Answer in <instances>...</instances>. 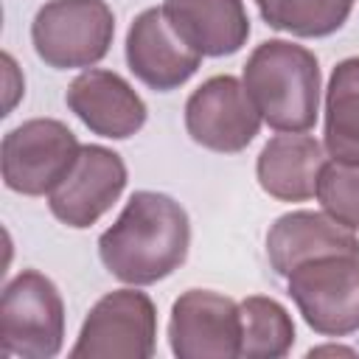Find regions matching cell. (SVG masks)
<instances>
[{
  "label": "cell",
  "mask_w": 359,
  "mask_h": 359,
  "mask_svg": "<svg viewBox=\"0 0 359 359\" xmlns=\"http://www.w3.org/2000/svg\"><path fill=\"white\" fill-rule=\"evenodd\" d=\"M191 222L168 194L135 191L112 227L98 238L101 264L129 286H149L168 278L188 258Z\"/></svg>",
  "instance_id": "cell-1"
},
{
  "label": "cell",
  "mask_w": 359,
  "mask_h": 359,
  "mask_svg": "<svg viewBox=\"0 0 359 359\" xmlns=\"http://www.w3.org/2000/svg\"><path fill=\"white\" fill-rule=\"evenodd\" d=\"M244 90L275 132H309L320 112V62L286 39H266L244 62Z\"/></svg>",
  "instance_id": "cell-2"
},
{
  "label": "cell",
  "mask_w": 359,
  "mask_h": 359,
  "mask_svg": "<svg viewBox=\"0 0 359 359\" xmlns=\"http://www.w3.org/2000/svg\"><path fill=\"white\" fill-rule=\"evenodd\" d=\"M115 14L107 0H50L31 22L36 56L56 70L93 67L112 45Z\"/></svg>",
  "instance_id": "cell-3"
},
{
  "label": "cell",
  "mask_w": 359,
  "mask_h": 359,
  "mask_svg": "<svg viewBox=\"0 0 359 359\" xmlns=\"http://www.w3.org/2000/svg\"><path fill=\"white\" fill-rule=\"evenodd\" d=\"M3 353L50 359L65 342V300L50 278L36 269L17 272L0 297Z\"/></svg>",
  "instance_id": "cell-4"
},
{
  "label": "cell",
  "mask_w": 359,
  "mask_h": 359,
  "mask_svg": "<svg viewBox=\"0 0 359 359\" xmlns=\"http://www.w3.org/2000/svg\"><path fill=\"white\" fill-rule=\"evenodd\" d=\"M286 292L314 334L348 337L359 331V255L311 258L286 275Z\"/></svg>",
  "instance_id": "cell-5"
},
{
  "label": "cell",
  "mask_w": 359,
  "mask_h": 359,
  "mask_svg": "<svg viewBox=\"0 0 359 359\" xmlns=\"http://www.w3.org/2000/svg\"><path fill=\"white\" fill-rule=\"evenodd\" d=\"M79 151V137L62 121L31 118L3 137V182L22 196H45L65 180Z\"/></svg>",
  "instance_id": "cell-6"
},
{
  "label": "cell",
  "mask_w": 359,
  "mask_h": 359,
  "mask_svg": "<svg viewBox=\"0 0 359 359\" xmlns=\"http://www.w3.org/2000/svg\"><path fill=\"white\" fill-rule=\"evenodd\" d=\"M157 351V309L146 292L115 289L84 317L73 359H149Z\"/></svg>",
  "instance_id": "cell-7"
},
{
  "label": "cell",
  "mask_w": 359,
  "mask_h": 359,
  "mask_svg": "<svg viewBox=\"0 0 359 359\" xmlns=\"http://www.w3.org/2000/svg\"><path fill=\"white\" fill-rule=\"evenodd\" d=\"M261 112L236 76H210L185 101V129L194 143L219 154L247 149L258 129Z\"/></svg>",
  "instance_id": "cell-8"
},
{
  "label": "cell",
  "mask_w": 359,
  "mask_h": 359,
  "mask_svg": "<svg viewBox=\"0 0 359 359\" xmlns=\"http://www.w3.org/2000/svg\"><path fill=\"white\" fill-rule=\"evenodd\" d=\"M168 345L177 359L241 356V303L210 289L182 292L171 306Z\"/></svg>",
  "instance_id": "cell-9"
},
{
  "label": "cell",
  "mask_w": 359,
  "mask_h": 359,
  "mask_svg": "<svg viewBox=\"0 0 359 359\" xmlns=\"http://www.w3.org/2000/svg\"><path fill=\"white\" fill-rule=\"evenodd\" d=\"M126 188V163L118 151L87 143L81 146L73 168L65 180L48 194L50 213L76 230L93 227L123 194Z\"/></svg>",
  "instance_id": "cell-10"
},
{
  "label": "cell",
  "mask_w": 359,
  "mask_h": 359,
  "mask_svg": "<svg viewBox=\"0 0 359 359\" xmlns=\"http://www.w3.org/2000/svg\"><path fill=\"white\" fill-rule=\"evenodd\" d=\"M196 53L168 22L163 6L140 11L126 34V65L137 81L157 93L182 87L202 65Z\"/></svg>",
  "instance_id": "cell-11"
},
{
  "label": "cell",
  "mask_w": 359,
  "mask_h": 359,
  "mask_svg": "<svg viewBox=\"0 0 359 359\" xmlns=\"http://www.w3.org/2000/svg\"><path fill=\"white\" fill-rule=\"evenodd\" d=\"M67 109L93 132L109 140H126L146 123V104L135 93V87L101 67H87L79 73L67 93H65Z\"/></svg>",
  "instance_id": "cell-12"
},
{
  "label": "cell",
  "mask_w": 359,
  "mask_h": 359,
  "mask_svg": "<svg viewBox=\"0 0 359 359\" xmlns=\"http://www.w3.org/2000/svg\"><path fill=\"white\" fill-rule=\"evenodd\" d=\"M334 252L359 255V238L345 224L334 222L328 213L292 210L275 219L266 233V258L275 275L286 278L294 266Z\"/></svg>",
  "instance_id": "cell-13"
},
{
  "label": "cell",
  "mask_w": 359,
  "mask_h": 359,
  "mask_svg": "<svg viewBox=\"0 0 359 359\" xmlns=\"http://www.w3.org/2000/svg\"><path fill=\"white\" fill-rule=\"evenodd\" d=\"M325 163V146L317 137L306 132H280L264 143L255 160V177L272 199L306 202L314 196Z\"/></svg>",
  "instance_id": "cell-14"
},
{
  "label": "cell",
  "mask_w": 359,
  "mask_h": 359,
  "mask_svg": "<svg viewBox=\"0 0 359 359\" xmlns=\"http://www.w3.org/2000/svg\"><path fill=\"white\" fill-rule=\"evenodd\" d=\"M171 28L202 56H230L250 36L244 0H165Z\"/></svg>",
  "instance_id": "cell-15"
},
{
  "label": "cell",
  "mask_w": 359,
  "mask_h": 359,
  "mask_svg": "<svg viewBox=\"0 0 359 359\" xmlns=\"http://www.w3.org/2000/svg\"><path fill=\"white\" fill-rule=\"evenodd\" d=\"M323 146L331 160L359 165V56L342 59L331 70Z\"/></svg>",
  "instance_id": "cell-16"
},
{
  "label": "cell",
  "mask_w": 359,
  "mask_h": 359,
  "mask_svg": "<svg viewBox=\"0 0 359 359\" xmlns=\"http://www.w3.org/2000/svg\"><path fill=\"white\" fill-rule=\"evenodd\" d=\"M294 345L292 314L272 297L250 294L241 300V356L280 359Z\"/></svg>",
  "instance_id": "cell-17"
},
{
  "label": "cell",
  "mask_w": 359,
  "mask_h": 359,
  "mask_svg": "<svg viewBox=\"0 0 359 359\" xmlns=\"http://www.w3.org/2000/svg\"><path fill=\"white\" fill-rule=\"evenodd\" d=\"M255 6L269 28L317 39L345 25L353 0H255Z\"/></svg>",
  "instance_id": "cell-18"
},
{
  "label": "cell",
  "mask_w": 359,
  "mask_h": 359,
  "mask_svg": "<svg viewBox=\"0 0 359 359\" xmlns=\"http://www.w3.org/2000/svg\"><path fill=\"white\" fill-rule=\"evenodd\" d=\"M314 196L320 199L323 213L348 230H359V165L351 163H325L317 180Z\"/></svg>",
  "instance_id": "cell-19"
}]
</instances>
